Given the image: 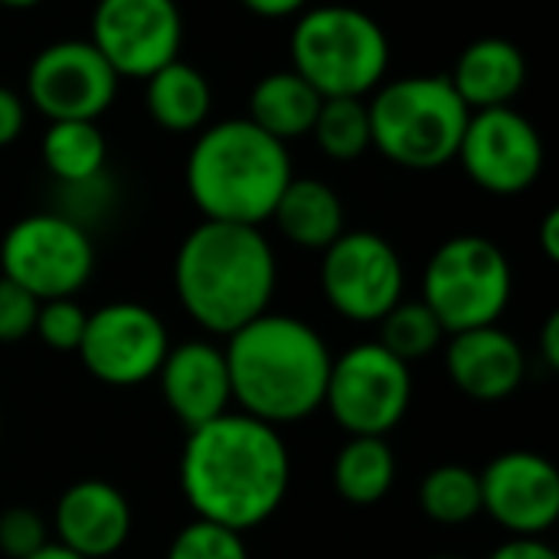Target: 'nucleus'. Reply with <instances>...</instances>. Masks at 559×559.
Returning a JSON list of instances; mask_svg holds the SVG:
<instances>
[{
  "mask_svg": "<svg viewBox=\"0 0 559 559\" xmlns=\"http://www.w3.org/2000/svg\"><path fill=\"white\" fill-rule=\"evenodd\" d=\"M292 485L282 432L246 413H223L190 429L180 455V491L200 521L246 534L265 524Z\"/></svg>",
  "mask_w": 559,
  "mask_h": 559,
  "instance_id": "nucleus-1",
  "label": "nucleus"
},
{
  "mask_svg": "<svg viewBox=\"0 0 559 559\" xmlns=\"http://www.w3.org/2000/svg\"><path fill=\"white\" fill-rule=\"evenodd\" d=\"M278 285L275 249L262 226L203 219L174 259V292L206 334L229 337L269 311Z\"/></svg>",
  "mask_w": 559,
  "mask_h": 559,
  "instance_id": "nucleus-2",
  "label": "nucleus"
},
{
  "mask_svg": "<svg viewBox=\"0 0 559 559\" xmlns=\"http://www.w3.org/2000/svg\"><path fill=\"white\" fill-rule=\"evenodd\" d=\"M233 403L269 426L301 423L324 406L331 377L328 341L301 318L265 311L226 337Z\"/></svg>",
  "mask_w": 559,
  "mask_h": 559,
  "instance_id": "nucleus-3",
  "label": "nucleus"
},
{
  "mask_svg": "<svg viewBox=\"0 0 559 559\" xmlns=\"http://www.w3.org/2000/svg\"><path fill=\"white\" fill-rule=\"evenodd\" d=\"M288 144L249 118H226L197 131L187 157V193L203 219L262 226L292 180Z\"/></svg>",
  "mask_w": 559,
  "mask_h": 559,
  "instance_id": "nucleus-4",
  "label": "nucleus"
},
{
  "mask_svg": "<svg viewBox=\"0 0 559 559\" xmlns=\"http://www.w3.org/2000/svg\"><path fill=\"white\" fill-rule=\"evenodd\" d=\"M370 147L406 170H439L455 160L468 105L449 75H403L367 95Z\"/></svg>",
  "mask_w": 559,
  "mask_h": 559,
  "instance_id": "nucleus-5",
  "label": "nucleus"
},
{
  "mask_svg": "<svg viewBox=\"0 0 559 559\" xmlns=\"http://www.w3.org/2000/svg\"><path fill=\"white\" fill-rule=\"evenodd\" d=\"M292 69L321 98H367L386 82L390 39L360 7L324 3L298 13L288 36Z\"/></svg>",
  "mask_w": 559,
  "mask_h": 559,
  "instance_id": "nucleus-6",
  "label": "nucleus"
},
{
  "mask_svg": "<svg viewBox=\"0 0 559 559\" xmlns=\"http://www.w3.org/2000/svg\"><path fill=\"white\" fill-rule=\"evenodd\" d=\"M514 272L504 249L485 236L465 233L445 239L423 272V305L445 334L498 324L511 305Z\"/></svg>",
  "mask_w": 559,
  "mask_h": 559,
  "instance_id": "nucleus-7",
  "label": "nucleus"
},
{
  "mask_svg": "<svg viewBox=\"0 0 559 559\" xmlns=\"http://www.w3.org/2000/svg\"><path fill=\"white\" fill-rule=\"evenodd\" d=\"M95 272L88 229L69 213H29L0 239V275L36 301L79 295Z\"/></svg>",
  "mask_w": 559,
  "mask_h": 559,
  "instance_id": "nucleus-8",
  "label": "nucleus"
},
{
  "mask_svg": "<svg viewBox=\"0 0 559 559\" xmlns=\"http://www.w3.org/2000/svg\"><path fill=\"white\" fill-rule=\"evenodd\" d=\"M413 373L383 344L364 341L331 360L324 406L347 436L386 439L409 413Z\"/></svg>",
  "mask_w": 559,
  "mask_h": 559,
  "instance_id": "nucleus-9",
  "label": "nucleus"
},
{
  "mask_svg": "<svg viewBox=\"0 0 559 559\" xmlns=\"http://www.w3.org/2000/svg\"><path fill=\"white\" fill-rule=\"evenodd\" d=\"M321 255V288L341 318L377 324L396 301H403V259L380 233L344 229Z\"/></svg>",
  "mask_w": 559,
  "mask_h": 559,
  "instance_id": "nucleus-10",
  "label": "nucleus"
},
{
  "mask_svg": "<svg viewBox=\"0 0 559 559\" xmlns=\"http://www.w3.org/2000/svg\"><path fill=\"white\" fill-rule=\"evenodd\" d=\"M455 160L485 193L518 197L540 180L547 151L537 124L504 105L468 115Z\"/></svg>",
  "mask_w": 559,
  "mask_h": 559,
  "instance_id": "nucleus-11",
  "label": "nucleus"
},
{
  "mask_svg": "<svg viewBox=\"0 0 559 559\" xmlns=\"http://www.w3.org/2000/svg\"><path fill=\"white\" fill-rule=\"evenodd\" d=\"M167 350V324L147 305L111 301L88 314L75 354L98 383L128 390L154 380Z\"/></svg>",
  "mask_w": 559,
  "mask_h": 559,
  "instance_id": "nucleus-12",
  "label": "nucleus"
},
{
  "mask_svg": "<svg viewBox=\"0 0 559 559\" xmlns=\"http://www.w3.org/2000/svg\"><path fill=\"white\" fill-rule=\"evenodd\" d=\"M118 72L88 39L43 46L26 69V102L49 121H98L115 95Z\"/></svg>",
  "mask_w": 559,
  "mask_h": 559,
  "instance_id": "nucleus-13",
  "label": "nucleus"
},
{
  "mask_svg": "<svg viewBox=\"0 0 559 559\" xmlns=\"http://www.w3.org/2000/svg\"><path fill=\"white\" fill-rule=\"evenodd\" d=\"M88 43L118 79H147L180 59L183 16L177 0H98Z\"/></svg>",
  "mask_w": 559,
  "mask_h": 559,
  "instance_id": "nucleus-14",
  "label": "nucleus"
},
{
  "mask_svg": "<svg viewBox=\"0 0 559 559\" xmlns=\"http://www.w3.org/2000/svg\"><path fill=\"white\" fill-rule=\"evenodd\" d=\"M478 481L481 511L514 537H540L559 521V472L537 452H501Z\"/></svg>",
  "mask_w": 559,
  "mask_h": 559,
  "instance_id": "nucleus-15",
  "label": "nucleus"
},
{
  "mask_svg": "<svg viewBox=\"0 0 559 559\" xmlns=\"http://www.w3.org/2000/svg\"><path fill=\"white\" fill-rule=\"evenodd\" d=\"M154 380L160 383L164 403L187 429H197L229 413L233 406L226 354L213 341H183L177 347L170 344Z\"/></svg>",
  "mask_w": 559,
  "mask_h": 559,
  "instance_id": "nucleus-16",
  "label": "nucleus"
},
{
  "mask_svg": "<svg viewBox=\"0 0 559 559\" xmlns=\"http://www.w3.org/2000/svg\"><path fill=\"white\" fill-rule=\"evenodd\" d=\"M131 524L134 518L128 498L102 478L69 485L52 514V531L59 537L56 544L85 559L115 557L128 544Z\"/></svg>",
  "mask_w": 559,
  "mask_h": 559,
  "instance_id": "nucleus-17",
  "label": "nucleus"
},
{
  "mask_svg": "<svg viewBox=\"0 0 559 559\" xmlns=\"http://www.w3.org/2000/svg\"><path fill=\"white\" fill-rule=\"evenodd\" d=\"M449 380L478 403H501L518 393L527 377L524 347L498 324L449 334L445 344Z\"/></svg>",
  "mask_w": 559,
  "mask_h": 559,
  "instance_id": "nucleus-18",
  "label": "nucleus"
},
{
  "mask_svg": "<svg viewBox=\"0 0 559 559\" xmlns=\"http://www.w3.org/2000/svg\"><path fill=\"white\" fill-rule=\"evenodd\" d=\"M449 82L468 111L504 108L527 82V59L518 43L504 36H481L462 49Z\"/></svg>",
  "mask_w": 559,
  "mask_h": 559,
  "instance_id": "nucleus-19",
  "label": "nucleus"
},
{
  "mask_svg": "<svg viewBox=\"0 0 559 559\" xmlns=\"http://www.w3.org/2000/svg\"><path fill=\"white\" fill-rule=\"evenodd\" d=\"M272 223L292 246L324 252L344 233V203L324 180L292 177L272 210Z\"/></svg>",
  "mask_w": 559,
  "mask_h": 559,
  "instance_id": "nucleus-20",
  "label": "nucleus"
},
{
  "mask_svg": "<svg viewBox=\"0 0 559 559\" xmlns=\"http://www.w3.org/2000/svg\"><path fill=\"white\" fill-rule=\"evenodd\" d=\"M321 102L324 98L314 92V85L305 82L295 69H278L255 82L246 118L265 134H272L275 141L288 144L295 138L311 134Z\"/></svg>",
  "mask_w": 559,
  "mask_h": 559,
  "instance_id": "nucleus-21",
  "label": "nucleus"
},
{
  "mask_svg": "<svg viewBox=\"0 0 559 559\" xmlns=\"http://www.w3.org/2000/svg\"><path fill=\"white\" fill-rule=\"evenodd\" d=\"M144 82H147L144 88L147 115L157 128L170 134H193L206 128L213 108V88L197 66L174 59L154 75H147Z\"/></svg>",
  "mask_w": 559,
  "mask_h": 559,
  "instance_id": "nucleus-22",
  "label": "nucleus"
},
{
  "mask_svg": "<svg viewBox=\"0 0 559 559\" xmlns=\"http://www.w3.org/2000/svg\"><path fill=\"white\" fill-rule=\"evenodd\" d=\"M396 481V455L380 436H350L334 459V488L350 504H377Z\"/></svg>",
  "mask_w": 559,
  "mask_h": 559,
  "instance_id": "nucleus-23",
  "label": "nucleus"
},
{
  "mask_svg": "<svg viewBox=\"0 0 559 559\" xmlns=\"http://www.w3.org/2000/svg\"><path fill=\"white\" fill-rule=\"evenodd\" d=\"M108 141L95 121H49L43 134V164L62 187L102 180Z\"/></svg>",
  "mask_w": 559,
  "mask_h": 559,
  "instance_id": "nucleus-24",
  "label": "nucleus"
},
{
  "mask_svg": "<svg viewBox=\"0 0 559 559\" xmlns=\"http://www.w3.org/2000/svg\"><path fill=\"white\" fill-rule=\"evenodd\" d=\"M419 508L429 521L445 527H462L481 514V481L478 472L465 465H439L419 485Z\"/></svg>",
  "mask_w": 559,
  "mask_h": 559,
  "instance_id": "nucleus-25",
  "label": "nucleus"
},
{
  "mask_svg": "<svg viewBox=\"0 0 559 559\" xmlns=\"http://www.w3.org/2000/svg\"><path fill=\"white\" fill-rule=\"evenodd\" d=\"M324 157L357 160L370 151V111L367 98H324L311 134Z\"/></svg>",
  "mask_w": 559,
  "mask_h": 559,
  "instance_id": "nucleus-26",
  "label": "nucleus"
},
{
  "mask_svg": "<svg viewBox=\"0 0 559 559\" xmlns=\"http://www.w3.org/2000/svg\"><path fill=\"white\" fill-rule=\"evenodd\" d=\"M377 324H380L377 344H383L403 364H413V360L436 354L442 347V341L449 337L442 331V324L436 321V314L423 301H406V298L396 301Z\"/></svg>",
  "mask_w": 559,
  "mask_h": 559,
  "instance_id": "nucleus-27",
  "label": "nucleus"
},
{
  "mask_svg": "<svg viewBox=\"0 0 559 559\" xmlns=\"http://www.w3.org/2000/svg\"><path fill=\"white\" fill-rule=\"evenodd\" d=\"M167 559H249V547L242 534L197 518L170 540Z\"/></svg>",
  "mask_w": 559,
  "mask_h": 559,
  "instance_id": "nucleus-28",
  "label": "nucleus"
},
{
  "mask_svg": "<svg viewBox=\"0 0 559 559\" xmlns=\"http://www.w3.org/2000/svg\"><path fill=\"white\" fill-rule=\"evenodd\" d=\"M85 308L75 298H52V301H39V314H36V334L46 347L59 350V354H75L85 334Z\"/></svg>",
  "mask_w": 559,
  "mask_h": 559,
  "instance_id": "nucleus-29",
  "label": "nucleus"
},
{
  "mask_svg": "<svg viewBox=\"0 0 559 559\" xmlns=\"http://www.w3.org/2000/svg\"><path fill=\"white\" fill-rule=\"evenodd\" d=\"M49 544L46 521L29 508H7L0 514V554L7 559H26Z\"/></svg>",
  "mask_w": 559,
  "mask_h": 559,
  "instance_id": "nucleus-30",
  "label": "nucleus"
},
{
  "mask_svg": "<svg viewBox=\"0 0 559 559\" xmlns=\"http://www.w3.org/2000/svg\"><path fill=\"white\" fill-rule=\"evenodd\" d=\"M36 314H39V301L26 288L0 275V344H13L33 334Z\"/></svg>",
  "mask_w": 559,
  "mask_h": 559,
  "instance_id": "nucleus-31",
  "label": "nucleus"
},
{
  "mask_svg": "<svg viewBox=\"0 0 559 559\" xmlns=\"http://www.w3.org/2000/svg\"><path fill=\"white\" fill-rule=\"evenodd\" d=\"M23 128H26V102L13 88L0 85V147L13 144L23 134Z\"/></svg>",
  "mask_w": 559,
  "mask_h": 559,
  "instance_id": "nucleus-32",
  "label": "nucleus"
},
{
  "mask_svg": "<svg viewBox=\"0 0 559 559\" xmlns=\"http://www.w3.org/2000/svg\"><path fill=\"white\" fill-rule=\"evenodd\" d=\"M488 559H559L557 550L550 544H544L540 537H511L504 540Z\"/></svg>",
  "mask_w": 559,
  "mask_h": 559,
  "instance_id": "nucleus-33",
  "label": "nucleus"
},
{
  "mask_svg": "<svg viewBox=\"0 0 559 559\" xmlns=\"http://www.w3.org/2000/svg\"><path fill=\"white\" fill-rule=\"evenodd\" d=\"M246 10H252L255 16L265 20H285V16H298L301 10H308L311 0H239Z\"/></svg>",
  "mask_w": 559,
  "mask_h": 559,
  "instance_id": "nucleus-34",
  "label": "nucleus"
},
{
  "mask_svg": "<svg viewBox=\"0 0 559 559\" xmlns=\"http://www.w3.org/2000/svg\"><path fill=\"white\" fill-rule=\"evenodd\" d=\"M540 246L550 262H559V210H550L540 223Z\"/></svg>",
  "mask_w": 559,
  "mask_h": 559,
  "instance_id": "nucleus-35",
  "label": "nucleus"
},
{
  "mask_svg": "<svg viewBox=\"0 0 559 559\" xmlns=\"http://www.w3.org/2000/svg\"><path fill=\"white\" fill-rule=\"evenodd\" d=\"M540 350H544V360L557 370L559 367V314L554 311L544 324V334H540Z\"/></svg>",
  "mask_w": 559,
  "mask_h": 559,
  "instance_id": "nucleus-36",
  "label": "nucleus"
},
{
  "mask_svg": "<svg viewBox=\"0 0 559 559\" xmlns=\"http://www.w3.org/2000/svg\"><path fill=\"white\" fill-rule=\"evenodd\" d=\"M26 559H85L79 557V554H72V550H66V547H59V544H46L43 550H36L33 557Z\"/></svg>",
  "mask_w": 559,
  "mask_h": 559,
  "instance_id": "nucleus-37",
  "label": "nucleus"
},
{
  "mask_svg": "<svg viewBox=\"0 0 559 559\" xmlns=\"http://www.w3.org/2000/svg\"><path fill=\"white\" fill-rule=\"evenodd\" d=\"M43 0H0V7H10V10H29V7H39Z\"/></svg>",
  "mask_w": 559,
  "mask_h": 559,
  "instance_id": "nucleus-38",
  "label": "nucleus"
},
{
  "mask_svg": "<svg viewBox=\"0 0 559 559\" xmlns=\"http://www.w3.org/2000/svg\"><path fill=\"white\" fill-rule=\"evenodd\" d=\"M432 559H459V557H432Z\"/></svg>",
  "mask_w": 559,
  "mask_h": 559,
  "instance_id": "nucleus-39",
  "label": "nucleus"
}]
</instances>
